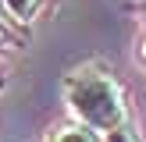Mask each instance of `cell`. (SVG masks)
<instances>
[{
    "mask_svg": "<svg viewBox=\"0 0 146 142\" xmlns=\"http://www.w3.org/2000/svg\"><path fill=\"white\" fill-rule=\"evenodd\" d=\"M0 4H4V11L11 14L14 21H21V25H29V21H32L36 14L43 11V4H46V0H0Z\"/></svg>",
    "mask_w": 146,
    "mask_h": 142,
    "instance_id": "3",
    "label": "cell"
},
{
    "mask_svg": "<svg viewBox=\"0 0 146 142\" xmlns=\"http://www.w3.org/2000/svg\"><path fill=\"white\" fill-rule=\"evenodd\" d=\"M0 11H4V4H0Z\"/></svg>",
    "mask_w": 146,
    "mask_h": 142,
    "instance_id": "9",
    "label": "cell"
},
{
    "mask_svg": "<svg viewBox=\"0 0 146 142\" xmlns=\"http://www.w3.org/2000/svg\"><path fill=\"white\" fill-rule=\"evenodd\" d=\"M104 142H143V139H139V131H135L132 124H121V128H114V131H107Z\"/></svg>",
    "mask_w": 146,
    "mask_h": 142,
    "instance_id": "4",
    "label": "cell"
},
{
    "mask_svg": "<svg viewBox=\"0 0 146 142\" xmlns=\"http://www.w3.org/2000/svg\"><path fill=\"white\" fill-rule=\"evenodd\" d=\"M61 96L68 103L71 117L96 128L100 135L114 131L121 124H132V106H128L125 85L100 60H86L78 68H71L61 82Z\"/></svg>",
    "mask_w": 146,
    "mask_h": 142,
    "instance_id": "1",
    "label": "cell"
},
{
    "mask_svg": "<svg viewBox=\"0 0 146 142\" xmlns=\"http://www.w3.org/2000/svg\"><path fill=\"white\" fill-rule=\"evenodd\" d=\"M4 46H14V39H11V32L4 28V21H0V53H4Z\"/></svg>",
    "mask_w": 146,
    "mask_h": 142,
    "instance_id": "5",
    "label": "cell"
},
{
    "mask_svg": "<svg viewBox=\"0 0 146 142\" xmlns=\"http://www.w3.org/2000/svg\"><path fill=\"white\" fill-rule=\"evenodd\" d=\"M4 78H7V75H4V60H0V85H4Z\"/></svg>",
    "mask_w": 146,
    "mask_h": 142,
    "instance_id": "7",
    "label": "cell"
},
{
    "mask_svg": "<svg viewBox=\"0 0 146 142\" xmlns=\"http://www.w3.org/2000/svg\"><path fill=\"white\" fill-rule=\"evenodd\" d=\"M43 142H104V135L96 128L82 124V121H61V124H54L46 131Z\"/></svg>",
    "mask_w": 146,
    "mask_h": 142,
    "instance_id": "2",
    "label": "cell"
},
{
    "mask_svg": "<svg viewBox=\"0 0 146 142\" xmlns=\"http://www.w3.org/2000/svg\"><path fill=\"white\" fill-rule=\"evenodd\" d=\"M143 14H146V0H143Z\"/></svg>",
    "mask_w": 146,
    "mask_h": 142,
    "instance_id": "8",
    "label": "cell"
},
{
    "mask_svg": "<svg viewBox=\"0 0 146 142\" xmlns=\"http://www.w3.org/2000/svg\"><path fill=\"white\" fill-rule=\"evenodd\" d=\"M139 60L146 64V36H143V39H139Z\"/></svg>",
    "mask_w": 146,
    "mask_h": 142,
    "instance_id": "6",
    "label": "cell"
}]
</instances>
